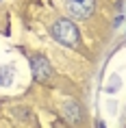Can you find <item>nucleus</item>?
Returning <instances> with one entry per match:
<instances>
[{
  "instance_id": "6",
  "label": "nucleus",
  "mask_w": 126,
  "mask_h": 128,
  "mask_svg": "<svg viewBox=\"0 0 126 128\" xmlns=\"http://www.w3.org/2000/svg\"><path fill=\"white\" fill-rule=\"evenodd\" d=\"M0 2H2V0H0Z\"/></svg>"
},
{
  "instance_id": "3",
  "label": "nucleus",
  "mask_w": 126,
  "mask_h": 128,
  "mask_svg": "<svg viewBox=\"0 0 126 128\" xmlns=\"http://www.w3.org/2000/svg\"><path fill=\"white\" fill-rule=\"evenodd\" d=\"M96 11V0H67V13L74 20H87Z\"/></svg>"
},
{
  "instance_id": "4",
  "label": "nucleus",
  "mask_w": 126,
  "mask_h": 128,
  "mask_svg": "<svg viewBox=\"0 0 126 128\" xmlns=\"http://www.w3.org/2000/svg\"><path fill=\"white\" fill-rule=\"evenodd\" d=\"M63 115H65L67 122L80 124V120H83V108H80V104L76 100H67L65 104H63Z\"/></svg>"
},
{
  "instance_id": "5",
  "label": "nucleus",
  "mask_w": 126,
  "mask_h": 128,
  "mask_svg": "<svg viewBox=\"0 0 126 128\" xmlns=\"http://www.w3.org/2000/svg\"><path fill=\"white\" fill-rule=\"evenodd\" d=\"M13 82V68L0 65V85H11Z\"/></svg>"
},
{
  "instance_id": "2",
  "label": "nucleus",
  "mask_w": 126,
  "mask_h": 128,
  "mask_svg": "<svg viewBox=\"0 0 126 128\" xmlns=\"http://www.w3.org/2000/svg\"><path fill=\"white\" fill-rule=\"evenodd\" d=\"M31 70H33L35 80H39V82H48L54 76L52 65H50V61H48L44 54H33V56H31Z\"/></svg>"
},
{
  "instance_id": "1",
  "label": "nucleus",
  "mask_w": 126,
  "mask_h": 128,
  "mask_svg": "<svg viewBox=\"0 0 126 128\" xmlns=\"http://www.w3.org/2000/svg\"><path fill=\"white\" fill-rule=\"evenodd\" d=\"M50 35H52V37L59 41V44H63V46H67V48H76V46H80V33H78V26H76L72 20H67V18H63V20H57V22H54L52 28H50Z\"/></svg>"
}]
</instances>
